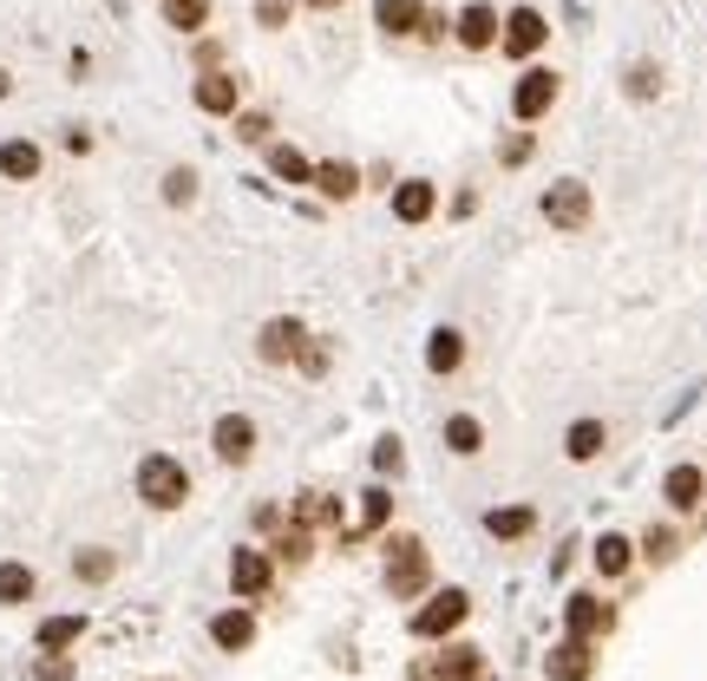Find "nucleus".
Here are the masks:
<instances>
[{
    "label": "nucleus",
    "mask_w": 707,
    "mask_h": 681,
    "mask_svg": "<svg viewBox=\"0 0 707 681\" xmlns=\"http://www.w3.org/2000/svg\"><path fill=\"white\" fill-rule=\"evenodd\" d=\"M139 498L151 511H177V505H191V472H184L171 453H144L139 459Z\"/></svg>",
    "instance_id": "1"
},
{
    "label": "nucleus",
    "mask_w": 707,
    "mask_h": 681,
    "mask_svg": "<svg viewBox=\"0 0 707 681\" xmlns=\"http://www.w3.org/2000/svg\"><path fill=\"white\" fill-rule=\"evenodd\" d=\"M465 616H472V597H465V590H432L426 610H413V636H420V642H445Z\"/></svg>",
    "instance_id": "2"
},
{
    "label": "nucleus",
    "mask_w": 707,
    "mask_h": 681,
    "mask_svg": "<svg viewBox=\"0 0 707 681\" xmlns=\"http://www.w3.org/2000/svg\"><path fill=\"white\" fill-rule=\"evenodd\" d=\"M229 590L243 597V603H263L269 590H276V557L256 545H243L236 557H229Z\"/></svg>",
    "instance_id": "3"
},
{
    "label": "nucleus",
    "mask_w": 707,
    "mask_h": 681,
    "mask_svg": "<svg viewBox=\"0 0 707 681\" xmlns=\"http://www.w3.org/2000/svg\"><path fill=\"white\" fill-rule=\"evenodd\" d=\"M544 223H557L564 236L590 230V184H583V177H557V184L544 191Z\"/></svg>",
    "instance_id": "4"
},
{
    "label": "nucleus",
    "mask_w": 707,
    "mask_h": 681,
    "mask_svg": "<svg viewBox=\"0 0 707 681\" xmlns=\"http://www.w3.org/2000/svg\"><path fill=\"white\" fill-rule=\"evenodd\" d=\"M557 92H564V79H557V72H551V67H531L524 79H518V92H511V112H518L524 125H537V119L557 105Z\"/></svg>",
    "instance_id": "5"
},
{
    "label": "nucleus",
    "mask_w": 707,
    "mask_h": 681,
    "mask_svg": "<svg viewBox=\"0 0 707 681\" xmlns=\"http://www.w3.org/2000/svg\"><path fill=\"white\" fill-rule=\"evenodd\" d=\"M256 354H263L269 367H295V360L308 354V328H301L295 315H276V322H263V335H256Z\"/></svg>",
    "instance_id": "6"
},
{
    "label": "nucleus",
    "mask_w": 707,
    "mask_h": 681,
    "mask_svg": "<svg viewBox=\"0 0 707 681\" xmlns=\"http://www.w3.org/2000/svg\"><path fill=\"white\" fill-rule=\"evenodd\" d=\"M564 622H570L576 642H603V636L616 629V603H603L596 590H576V597L564 603Z\"/></svg>",
    "instance_id": "7"
},
{
    "label": "nucleus",
    "mask_w": 707,
    "mask_h": 681,
    "mask_svg": "<svg viewBox=\"0 0 707 681\" xmlns=\"http://www.w3.org/2000/svg\"><path fill=\"white\" fill-rule=\"evenodd\" d=\"M387 590L400 603H413L426 590V545L420 538H393V563H387Z\"/></svg>",
    "instance_id": "8"
},
{
    "label": "nucleus",
    "mask_w": 707,
    "mask_h": 681,
    "mask_svg": "<svg viewBox=\"0 0 707 681\" xmlns=\"http://www.w3.org/2000/svg\"><path fill=\"white\" fill-rule=\"evenodd\" d=\"M211 446H216L223 466H249V459H256V419H249V413H223L211 426Z\"/></svg>",
    "instance_id": "9"
},
{
    "label": "nucleus",
    "mask_w": 707,
    "mask_h": 681,
    "mask_svg": "<svg viewBox=\"0 0 707 681\" xmlns=\"http://www.w3.org/2000/svg\"><path fill=\"white\" fill-rule=\"evenodd\" d=\"M544 675H551V681H590V675H596V642L564 636V642L544 655Z\"/></svg>",
    "instance_id": "10"
},
{
    "label": "nucleus",
    "mask_w": 707,
    "mask_h": 681,
    "mask_svg": "<svg viewBox=\"0 0 707 681\" xmlns=\"http://www.w3.org/2000/svg\"><path fill=\"white\" fill-rule=\"evenodd\" d=\"M544 40H551V27H544V13H537V7H518V13L504 20V53H511V60H531Z\"/></svg>",
    "instance_id": "11"
},
{
    "label": "nucleus",
    "mask_w": 707,
    "mask_h": 681,
    "mask_svg": "<svg viewBox=\"0 0 707 681\" xmlns=\"http://www.w3.org/2000/svg\"><path fill=\"white\" fill-rule=\"evenodd\" d=\"M211 642L223 649V655H243V649L256 642V616L243 610V603H236V610H216L211 616Z\"/></svg>",
    "instance_id": "12"
},
{
    "label": "nucleus",
    "mask_w": 707,
    "mask_h": 681,
    "mask_svg": "<svg viewBox=\"0 0 707 681\" xmlns=\"http://www.w3.org/2000/svg\"><path fill=\"white\" fill-rule=\"evenodd\" d=\"M662 498H668V511H695V505L707 498V472H701V466H668Z\"/></svg>",
    "instance_id": "13"
},
{
    "label": "nucleus",
    "mask_w": 707,
    "mask_h": 681,
    "mask_svg": "<svg viewBox=\"0 0 707 681\" xmlns=\"http://www.w3.org/2000/svg\"><path fill=\"white\" fill-rule=\"evenodd\" d=\"M603 446H609V426H603V419H576V426L564 433V459H570V466L603 459Z\"/></svg>",
    "instance_id": "14"
},
{
    "label": "nucleus",
    "mask_w": 707,
    "mask_h": 681,
    "mask_svg": "<svg viewBox=\"0 0 707 681\" xmlns=\"http://www.w3.org/2000/svg\"><path fill=\"white\" fill-rule=\"evenodd\" d=\"M387 518H393V491L373 478V485L360 491V531H341V545H360V538H367V531H380Z\"/></svg>",
    "instance_id": "15"
},
{
    "label": "nucleus",
    "mask_w": 707,
    "mask_h": 681,
    "mask_svg": "<svg viewBox=\"0 0 707 681\" xmlns=\"http://www.w3.org/2000/svg\"><path fill=\"white\" fill-rule=\"evenodd\" d=\"M426 367L445 380V374H459L465 367V335L459 328H432V340H426Z\"/></svg>",
    "instance_id": "16"
},
{
    "label": "nucleus",
    "mask_w": 707,
    "mask_h": 681,
    "mask_svg": "<svg viewBox=\"0 0 707 681\" xmlns=\"http://www.w3.org/2000/svg\"><path fill=\"white\" fill-rule=\"evenodd\" d=\"M479 669H485V662H479V649H465V642H459V649H445L439 662H426L420 675L426 681H479Z\"/></svg>",
    "instance_id": "17"
},
{
    "label": "nucleus",
    "mask_w": 707,
    "mask_h": 681,
    "mask_svg": "<svg viewBox=\"0 0 707 681\" xmlns=\"http://www.w3.org/2000/svg\"><path fill=\"white\" fill-rule=\"evenodd\" d=\"M498 27H504V20H498V7H485V0H472V7L459 13V40H465L472 53H479V47H492Z\"/></svg>",
    "instance_id": "18"
},
{
    "label": "nucleus",
    "mask_w": 707,
    "mask_h": 681,
    "mask_svg": "<svg viewBox=\"0 0 707 681\" xmlns=\"http://www.w3.org/2000/svg\"><path fill=\"white\" fill-rule=\"evenodd\" d=\"M315 191H321L328 204H348L354 191H360V171L341 164V157H328V164H315Z\"/></svg>",
    "instance_id": "19"
},
{
    "label": "nucleus",
    "mask_w": 707,
    "mask_h": 681,
    "mask_svg": "<svg viewBox=\"0 0 707 681\" xmlns=\"http://www.w3.org/2000/svg\"><path fill=\"white\" fill-rule=\"evenodd\" d=\"M445 453L479 459V453H485V426H479L472 413H445Z\"/></svg>",
    "instance_id": "20"
},
{
    "label": "nucleus",
    "mask_w": 707,
    "mask_h": 681,
    "mask_svg": "<svg viewBox=\"0 0 707 681\" xmlns=\"http://www.w3.org/2000/svg\"><path fill=\"white\" fill-rule=\"evenodd\" d=\"M236 99H243V85H236L229 72H204V79H197V112H216V119H223V112H236Z\"/></svg>",
    "instance_id": "21"
},
{
    "label": "nucleus",
    "mask_w": 707,
    "mask_h": 681,
    "mask_svg": "<svg viewBox=\"0 0 707 681\" xmlns=\"http://www.w3.org/2000/svg\"><path fill=\"white\" fill-rule=\"evenodd\" d=\"M33 590H40V577H33V563H0V610H20V603H33Z\"/></svg>",
    "instance_id": "22"
},
{
    "label": "nucleus",
    "mask_w": 707,
    "mask_h": 681,
    "mask_svg": "<svg viewBox=\"0 0 707 681\" xmlns=\"http://www.w3.org/2000/svg\"><path fill=\"white\" fill-rule=\"evenodd\" d=\"M590 563H596V570H603V577H623V570H629V563H636V545H629V538H623V531H603V538H596V545H590Z\"/></svg>",
    "instance_id": "23"
},
{
    "label": "nucleus",
    "mask_w": 707,
    "mask_h": 681,
    "mask_svg": "<svg viewBox=\"0 0 707 681\" xmlns=\"http://www.w3.org/2000/svg\"><path fill=\"white\" fill-rule=\"evenodd\" d=\"M485 531H492L498 545H518V538H531V531H537V511H531V505H511V511L498 505L492 518H485Z\"/></svg>",
    "instance_id": "24"
},
{
    "label": "nucleus",
    "mask_w": 707,
    "mask_h": 681,
    "mask_svg": "<svg viewBox=\"0 0 707 681\" xmlns=\"http://www.w3.org/2000/svg\"><path fill=\"white\" fill-rule=\"evenodd\" d=\"M79 636H85V616H47L33 642H40V655H66Z\"/></svg>",
    "instance_id": "25"
},
{
    "label": "nucleus",
    "mask_w": 707,
    "mask_h": 681,
    "mask_svg": "<svg viewBox=\"0 0 707 681\" xmlns=\"http://www.w3.org/2000/svg\"><path fill=\"white\" fill-rule=\"evenodd\" d=\"M0 177H13V184L40 177V144H27V138H7V144H0Z\"/></svg>",
    "instance_id": "26"
},
{
    "label": "nucleus",
    "mask_w": 707,
    "mask_h": 681,
    "mask_svg": "<svg viewBox=\"0 0 707 681\" xmlns=\"http://www.w3.org/2000/svg\"><path fill=\"white\" fill-rule=\"evenodd\" d=\"M432 204H439V197H432V184H426V177H407V184L393 191V216H400V223H426Z\"/></svg>",
    "instance_id": "27"
},
{
    "label": "nucleus",
    "mask_w": 707,
    "mask_h": 681,
    "mask_svg": "<svg viewBox=\"0 0 707 681\" xmlns=\"http://www.w3.org/2000/svg\"><path fill=\"white\" fill-rule=\"evenodd\" d=\"M373 20H380L387 33H420L426 7H420V0H373Z\"/></svg>",
    "instance_id": "28"
},
{
    "label": "nucleus",
    "mask_w": 707,
    "mask_h": 681,
    "mask_svg": "<svg viewBox=\"0 0 707 681\" xmlns=\"http://www.w3.org/2000/svg\"><path fill=\"white\" fill-rule=\"evenodd\" d=\"M72 577H79V583H112V577H119V557L105 545H85L72 557Z\"/></svg>",
    "instance_id": "29"
},
{
    "label": "nucleus",
    "mask_w": 707,
    "mask_h": 681,
    "mask_svg": "<svg viewBox=\"0 0 707 681\" xmlns=\"http://www.w3.org/2000/svg\"><path fill=\"white\" fill-rule=\"evenodd\" d=\"M269 171H276L283 184H315V164H308L295 144H269Z\"/></svg>",
    "instance_id": "30"
},
{
    "label": "nucleus",
    "mask_w": 707,
    "mask_h": 681,
    "mask_svg": "<svg viewBox=\"0 0 707 681\" xmlns=\"http://www.w3.org/2000/svg\"><path fill=\"white\" fill-rule=\"evenodd\" d=\"M295 525H301V531H321V525H335V498H328V491H301V505H295Z\"/></svg>",
    "instance_id": "31"
},
{
    "label": "nucleus",
    "mask_w": 707,
    "mask_h": 681,
    "mask_svg": "<svg viewBox=\"0 0 707 681\" xmlns=\"http://www.w3.org/2000/svg\"><path fill=\"white\" fill-rule=\"evenodd\" d=\"M211 20V0H164V27H177V33H197Z\"/></svg>",
    "instance_id": "32"
},
{
    "label": "nucleus",
    "mask_w": 707,
    "mask_h": 681,
    "mask_svg": "<svg viewBox=\"0 0 707 681\" xmlns=\"http://www.w3.org/2000/svg\"><path fill=\"white\" fill-rule=\"evenodd\" d=\"M373 472H380V485L393 472H407V446H400V433H380L373 439Z\"/></svg>",
    "instance_id": "33"
},
{
    "label": "nucleus",
    "mask_w": 707,
    "mask_h": 681,
    "mask_svg": "<svg viewBox=\"0 0 707 681\" xmlns=\"http://www.w3.org/2000/svg\"><path fill=\"white\" fill-rule=\"evenodd\" d=\"M308 550H315V531H301V525H295V531H283V538H276V550H269V557H283V563H308Z\"/></svg>",
    "instance_id": "34"
},
{
    "label": "nucleus",
    "mask_w": 707,
    "mask_h": 681,
    "mask_svg": "<svg viewBox=\"0 0 707 681\" xmlns=\"http://www.w3.org/2000/svg\"><path fill=\"white\" fill-rule=\"evenodd\" d=\"M191 197H197V171H191V164L164 171V204H191Z\"/></svg>",
    "instance_id": "35"
},
{
    "label": "nucleus",
    "mask_w": 707,
    "mask_h": 681,
    "mask_svg": "<svg viewBox=\"0 0 707 681\" xmlns=\"http://www.w3.org/2000/svg\"><path fill=\"white\" fill-rule=\"evenodd\" d=\"M655 92H662V67H655V60H636V67H629V99H655Z\"/></svg>",
    "instance_id": "36"
},
{
    "label": "nucleus",
    "mask_w": 707,
    "mask_h": 681,
    "mask_svg": "<svg viewBox=\"0 0 707 681\" xmlns=\"http://www.w3.org/2000/svg\"><path fill=\"white\" fill-rule=\"evenodd\" d=\"M675 550H682V538H675V531H662V525H655V531L642 538V557H648V563H668Z\"/></svg>",
    "instance_id": "37"
},
{
    "label": "nucleus",
    "mask_w": 707,
    "mask_h": 681,
    "mask_svg": "<svg viewBox=\"0 0 707 681\" xmlns=\"http://www.w3.org/2000/svg\"><path fill=\"white\" fill-rule=\"evenodd\" d=\"M79 669H72V655H40L33 662V681H72Z\"/></svg>",
    "instance_id": "38"
},
{
    "label": "nucleus",
    "mask_w": 707,
    "mask_h": 681,
    "mask_svg": "<svg viewBox=\"0 0 707 681\" xmlns=\"http://www.w3.org/2000/svg\"><path fill=\"white\" fill-rule=\"evenodd\" d=\"M256 20H263V27H283V20H288V0H256Z\"/></svg>",
    "instance_id": "39"
},
{
    "label": "nucleus",
    "mask_w": 707,
    "mask_h": 681,
    "mask_svg": "<svg viewBox=\"0 0 707 681\" xmlns=\"http://www.w3.org/2000/svg\"><path fill=\"white\" fill-rule=\"evenodd\" d=\"M498 157H504V164H524V157H531V138H511V144H498Z\"/></svg>",
    "instance_id": "40"
},
{
    "label": "nucleus",
    "mask_w": 707,
    "mask_h": 681,
    "mask_svg": "<svg viewBox=\"0 0 707 681\" xmlns=\"http://www.w3.org/2000/svg\"><path fill=\"white\" fill-rule=\"evenodd\" d=\"M7 92H13V79H7V67H0V99H7Z\"/></svg>",
    "instance_id": "41"
},
{
    "label": "nucleus",
    "mask_w": 707,
    "mask_h": 681,
    "mask_svg": "<svg viewBox=\"0 0 707 681\" xmlns=\"http://www.w3.org/2000/svg\"><path fill=\"white\" fill-rule=\"evenodd\" d=\"M308 7H341V0H308Z\"/></svg>",
    "instance_id": "42"
}]
</instances>
